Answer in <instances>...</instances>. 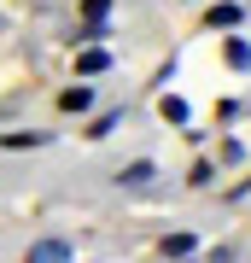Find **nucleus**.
<instances>
[{
  "instance_id": "2",
  "label": "nucleus",
  "mask_w": 251,
  "mask_h": 263,
  "mask_svg": "<svg viewBox=\"0 0 251 263\" xmlns=\"http://www.w3.org/2000/svg\"><path fill=\"white\" fill-rule=\"evenodd\" d=\"M100 70H111V53H105V47L76 53V76H100Z\"/></svg>"
},
{
  "instance_id": "11",
  "label": "nucleus",
  "mask_w": 251,
  "mask_h": 263,
  "mask_svg": "<svg viewBox=\"0 0 251 263\" xmlns=\"http://www.w3.org/2000/svg\"><path fill=\"white\" fill-rule=\"evenodd\" d=\"M111 12V0H82V18H105Z\"/></svg>"
},
{
  "instance_id": "9",
  "label": "nucleus",
  "mask_w": 251,
  "mask_h": 263,
  "mask_svg": "<svg viewBox=\"0 0 251 263\" xmlns=\"http://www.w3.org/2000/svg\"><path fill=\"white\" fill-rule=\"evenodd\" d=\"M158 111H164V123H187V100H169V94H164Z\"/></svg>"
},
{
  "instance_id": "3",
  "label": "nucleus",
  "mask_w": 251,
  "mask_h": 263,
  "mask_svg": "<svg viewBox=\"0 0 251 263\" xmlns=\"http://www.w3.org/2000/svg\"><path fill=\"white\" fill-rule=\"evenodd\" d=\"M29 263H70V246L65 240H41V246H29Z\"/></svg>"
},
{
  "instance_id": "8",
  "label": "nucleus",
  "mask_w": 251,
  "mask_h": 263,
  "mask_svg": "<svg viewBox=\"0 0 251 263\" xmlns=\"http://www.w3.org/2000/svg\"><path fill=\"white\" fill-rule=\"evenodd\" d=\"M47 141V135H35V129H29V135H0V146H6V152H24V146H41Z\"/></svg>"
},
{
  "instance_id": "4",
  "label": "nucleus",
  "mask_w": 251,
  "mask_h": 263,
  "mask_svg": "<svg viewBox=\"0 0 251 263\" xmlns=\"http://www.w3.org/2000/svg\"><path fill=\"white\" fill-rule=\"evenodd\" d=\"M240 12H245L240 0H222V6H210V18H205V24H210V29H234V24H240Z\"/></svg>"
},
{
  "instance_id": "1",
  "label": "nucleus",
  "mask_w": 251,
  "mask_h": 263,
  "mask_svg": "<svg viewBox=\"0 0 251 263\" xmlns=\"http://www.w3.org/2000/svg\"><path fill=\"white\" fill-rule=\"evenodd\" d=\"M152 176H158V164H152V158H134V164H123V187H152Z\"/></svg>"
},
{
  "instance_id": "6",
  "label": "nucleus",
  "mask_w": 251,
  "mask_h": 263,
  "mask_svg": "<svg viewBox=\"0 0 251 263\" xmlns=\"http://www.w3.org/2000/svg\"><path fill=\"white\" fill-rule=\"evenodd\" d=\"M228 65H234V70H251V41L228 35Z\"/></svg>"
},
{
  "instance_id": "5",
  "label": "nucleus",
  "mask_w": 251,
  "mask_h": 263,
  "mask_svg": "<svg viewBox=\"0 0 251 263\" xmlns=\"http://www.w3.org/2000/svg\"><path fill=\"white\" fill-rule=\"evenodd\" d=\"M93 105V88H65L59 94V111H88Z\"/></svg>"
},
{
  "instance_id": "7",
  "label": "nucleus",
  "mask_w": 251,
  "mask_h": 263,
  "mask_svg": "<svg viewBox=\"0 0 251 263\" xmlns=\"http://www.w3.org/2000/svg\"><path fill=\"white\" fill-rule=\"evenodd\" d=\"M117 123H123V111H100V117H93V129H88V141H105Z\"/></svg>"
},
{
  "instance_id": "10",
  "label": "nucleus",
  "mask_w": 251,
  "mask_h": 263,
  "mask_svg": "<svg viewBox=\"0 0 251 263\" xmlns=\"http://www.w3.org/2000/svg\"><path fill=\"white\" fill-rule=\"evenodd\" d=\"M164 252H169V257H187V252H193V234H169Z\"/></svg>"
}]
</instances>
